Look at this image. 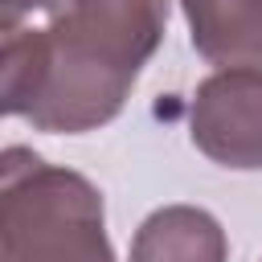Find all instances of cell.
<instances>
[{"label":"cell","mask_w":262,"mask_h":262,"mask_svg":"<svg viewBox=\"0 0 262 262\" xmlns=\"http://www.w3.org/2000/svg\"><path fill=\"white\" fill-rule=\"evenodd\" d=\"M172 0H61L45 29H0V106L49 135L111 123L168 33Z\"/></svg>","instance_id":"obj_1"},{"label":"cell","mask_w":262,"mask_h":262,"mask_svg":"<svg viewBox=\"0 0 262 262\" xmlns=\"http://www.w3.org/2000/svg\"><path fill=\"white\" fill-rule=\"evenodd\" d=\"M0 262H115L102 192L33 147L0 156Z\"/></svg>","instance_id":"obj_2"},{"label":"cell","mask_w":262,"mask_h":262,"mask_svg":"<svg viewBox=\"0 0 262 262\" xmlns=\"http://www.w3.org/2000/svg\"><path fill=\"white\" fill-rule=\"evenodd\" d=\"M188 139L233 172L262 168V66L213 70L188 102Z\"/></svg>","instance_id":"obj_3"},{"label":"cell","mask_w":262,"mask_h":262,"mask_svg":"<svg viewBox=\"0 0 262 262\" xmlns=\"http://www.w3.org/2000/svg\"><path fill=\"white\" fill-rule=\"evenodd\" d=\"M229 237L209 209L164 205L147 213L131 237L127 262H225Z\"/></svg>","instance_id":"obj_4"},{"label":"cell","mask_w":262,"mask_h":262,"mask_svg":"<svg viewBox=\"0 0 262 262\" xmlns=\"http://www.w3.org/2000/svg\"><path fill=\"white\" fill-rule=\"evenodd\" d=\"M192 49L213 66H262V0H180Z\"/></svg>","instance_id":"obj_5"},{"label":"cell","mask_w":262,"mask_h":262,"mask_svg":"<svg viewBox=\"0 0 262 262\" xmlns=\"http://www.w3.org/2000/svg\"><path fill=\"white\" fill-rule=\"evenodd\" d=\"M61 0H0V29H12V25H25V16L33 12H57Z\"/></svg>","instance_id":"obj_6"}]
</instances>
